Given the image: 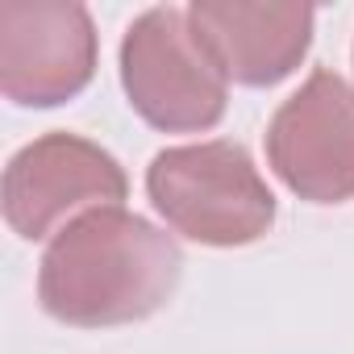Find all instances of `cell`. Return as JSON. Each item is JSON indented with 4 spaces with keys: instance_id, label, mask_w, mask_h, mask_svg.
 <instances>
[{
    "instance_id": "6da1fadb",
    "label": "cell",
    "mask_w": 354,
    "mask_h": 354,
    "mask_svg": "<svg viewBox=\"0 0 354 354\" xmlns=\"http://www.w3.org/2000/svg\"><path fill=\"white\" fill-rule=\"evenodd\" d=\"M184 271V254L167 230L109 205L59 230L38 263L42 308L75 329H109L154 317Z\"/></svg>"
},
{
    "instance_id": "8992f818",
    "label": "cell",
    "mask_w": 354,
    "mask_h": 354,
    "mask_svg": "<svg viewBox=\"0 0 354 354\" xmlns=\"http://www.w3.org/2000/svg\"><path fill=\"white\" fill-rule=\"evenodd\" d=\"M96 75V26L75 0L0 5V92L21 109L75 100Z\"/></svg>"
},
{
    "instance_id": "7a4b0ae2",
    "label": "cell",
    "mask_w": 354,
    "mask_h": 354,
    "mask_svg": "<svg viewBox=\"0 0 354 354\" xmlns=\"http://www.w3.org/2000/svg\"><path fill=\"white\" fill-rule=\"evenodd\" d=\"M146 196L167 230L217 250L250 246L275 225V192L250 150L230 138L158 150L146 167Z\"/></svg>"
},
{
    "instance_id": "277c9868",
    "label": "cell",
    "mask_w": 354,
    "mask_h": 354,
    "mask_svg": "<svg viewBox=\"0 0 354 354\" xmlns=\"http://www.w3.org/2000/svg\"><path fill=\"white\" fill-rule=\"evenodd\" d=\"M129 196L125 167L96 142L55 129L21 146L5 167V221L26 242H42L67 230L92 209L121 205Z\"/></svg>"
},
{
    "instance_id": "5b68a950",
    "label": "cell",
    "mask_w": 354,
    "mask_h": 354,
    "mask_svg": "<svg viewBox=\"0 0 354 354\" xmlns=\"http://www.w3.org/2000/svg\"><path fill=\"white\" fill-rule=\"evenodd\" d=\"M267 162L279 184L308 205L354 201V88L317 67L271 117Z\"/></svg>"
},
{
    "instance_id": "52a82bcc",
    "label": "cell",
    "mask_w": 354,
    "mask_h": 354,
    "mask_svg": "<svg viewBox=\"0 0 354 354\" xmlns=\"http://www.w3.org/2000/svg\"><path fill=\"white\" fill-rule=\"evenodd\" d=\"M188 21L221 63L225 80L242 88H275L304 63L317 9L267 0H192Z\"/></svg>"
},
{
    "instance_id": "3957f363",
    "label": "cell",
    "mask_w": 354,
    "mask_h": 354,
    "mask_svg": "<svg viewBox=\"0 0 354 354\" xmlns=\"http://www.w3.org/2000/svg\"><path fill=\"white\" fill-rule=\"evenodd\" d=\"M121 88L133 113L162 133H205L225 117L230 80L188 21V9L158 5L121 38Z\"/></svg>"
}]
</instances>
